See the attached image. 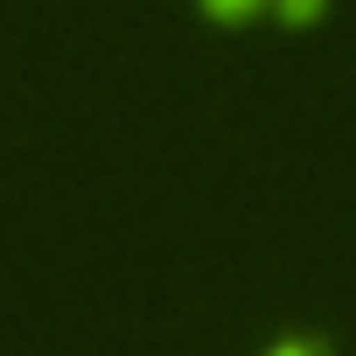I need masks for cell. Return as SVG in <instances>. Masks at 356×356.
<instances>
[{"mask_svg": "<svg viewBox=\"0 0 356 356\" xmlns=\"http://www.w3.org/2000/svg\"><path fill=\"white\" fill-rule=\"evenodd\" d=\"M266 356H328V349H321V342H307V335H286V342H273Z\"/></svg>", "mask_w": 356, "mask_h": 356, "instance_id": "6da1fadb", "label": "cell"}, {"mask_svg": "<svg viewBox=\"0 0 356 356\" xmlns=\"http://www.w3.org/2000/svg\"><path fill=\"white\" fill-rule=\"evenodd\" d=\"M203 8H210V15H252L259 0H203Z\"/></svg>", "mask_w": 356, "mask_h": 356, "instance_id": "7a4b0ae2", "label": "cell"}]
</instances>
